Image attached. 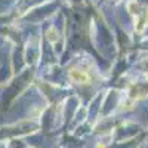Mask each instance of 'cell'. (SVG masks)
I'll use <instances>...</instances> for the list:
<instances>
[{
    "instance_id": "obj_1",
    "label": "cell",
    "mask_w": 148,
    "mask_h": 148,
    "mask_svg": "<svg viewBox=\"0 0 148 148\" xmlns=\"http://www.w3.org/2000/svg\"><path fill=\"white\" fill-rule=\"evenodd\" d=\"M71 77L76 80L77 83H86L88 82V76H86L84 73H82V71H71Z\"/></svg>"
}]
</instances>
